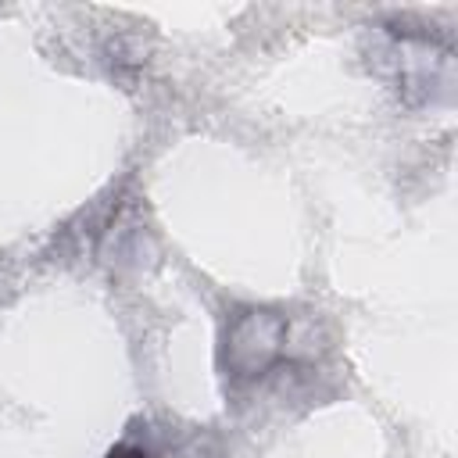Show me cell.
<instances>
[{
    "label": "cell",
    "mask_w": 458,
    "mask_h": 458,
    "mask_svg": "<svg viewBox=\"0 0 458 458\" xmlns=\"http://www.w3.org/2000/svg\"><path fill=\"white\" fill-rule=\"evenodd\" d=\"M111 458H143L140 451H129V447H118V451H111Z\"/></svg>",
    "instance_id": "obj_1"
}]
</instances>
